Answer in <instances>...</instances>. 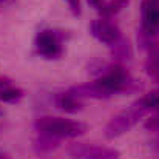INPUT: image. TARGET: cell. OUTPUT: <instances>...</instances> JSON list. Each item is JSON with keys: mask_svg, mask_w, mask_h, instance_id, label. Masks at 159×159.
<instances>
[{"mask_svg": "<svg viewBox=\"0 0 159 159\" xmlns=\"http://www.w3.org/2000/svg\"><path fill=\"white\" fill-rule=\"evenodd\" d=\"M34 127L39 133H47L59 139H63V138L73 139V138L82 136L87 131L85 124L79 120H71L65 117H53V116H43V117L36 119Z\"/></svg>", "mask_w": 159, "mask_h": 159, "instance_id": "obj_1", "label": "cell"}, {"mask_svg": "<svg viewBox=\"0 0 159 159\" xmlns=\"http://www.w3.org/2000/svg\"><path fill=\"white\" fill-rule=\"evenodd\" d=\"M148 111L142 105H139L138 102L131 104L127 110L117 113L116 116H113L108 124L104 128V134L107 139H116L125 133H128Z\"/></svg>", "mask_w": 159, "mask_h": 159, "instance_id": "obj_2", "label": "cell"}, {"mask_svg": "<svg viewBox=\"0 0 159 159\" xmlns=\"http://www.w3.org/2000/svg\"><path fill=\"white\" fill-rule=\"evenodd\" d=\"M63 33L53 28H43L36 34L34 48L36 53L47 60L59 59L63 54Z\"/></svg>", "mask_w": 159, "mask_h": 159, "instance_id": "obj_3", "label": "cell"}, {"mask_svg": "<svg viewBox=\"0 0 159 159\" xmlns=\"http://www.w3.org/2000/svg\"><path fill=\"white\" fill-rule=\"evenodd\" d=\"M90 33L94 39H98L101 43H105L108 47H111L122 37L119 26L107 17H99L93 20L90 25Z\"/></svg>", "mask_w": 159, "mask_h": 159, "instance_id": "obj_4", "label": "cell"}, {"mask_svg": "<svg viewBox=\"0 0 159 159\" xmlns=\"http://www.w3.org/2000/svg\"><path fill=\"white\" fill-rule=\"evenodd\" d=\"M70 155L74 159H119L120 153L110 147L74 144L70 147Z\"/></svg>", "mask_w": 159, "mask_h": 159, "instance_id": "obj_5", "label": "cell"}, {"mask_svg": "<svg viewBox=\"0 0 159 159\" xmlns=\"http://www.w3.org/2000/svg\"><path fill=\"white\" fill-rule=\"evenodd\" d=\"M141 31L150 37L159 34V0L142 2V23Z\"/></svg>", "mask_w": 159, "mask_h": 159, "instance_id": "obj_6", "label": "cell"}, {"mask_svg": "<svg viewBox=\"0 0 159 159\" xmlns=\"http://www.w3.org/2000/svg\"><path fill=\"white\" fill-rule=\"evenodd\" d=\"M70 91H71L74 96L80 98V99H82V98H91V99H110V98H111V94L107 91L98 80L71 87Z\"/></svg>", "mask_w": 159, "mask_h": 159, "instance_id": "obj_7", "label": "cell"}, {"mask_svg": "<svg viewBox=\"0 0 159 159\" xmlns=\"http://www.w3.org/2000/svg\"><path fill=\"white\" fill-rule=\"evenodd\" d=\"M53 102L59 110L65 111V113H77L82 110L84 104L80 102V98L74 96L70 90L68 91H62V93H54L53 94Z\"/></svg>", "mask_w": 159, "mask_h": 159, "instance_id": "obj_8", "label": "cell"}, {"mask_svg": "<svg viewBox=\"0 0 159 159\" xmlns=\"http://www.w3.org/2000/svg\"><path fill=\"white\" fill-rule=\"evenodd\" d=\"M59 145H60V139L54 138L51 134H47V133H39V136L33 142V148H34L36 155H39V156L51 153Z\"/></svg>", "mask_w": 159, "mask_h": 159, "instance_id": "obj_9", "label": "cell"}, {"mask_svg": "<svg viewBox=\"0 0 159 159\" xmlns=\"http://www.w3.org/2000/svg\"><path fill=\"white\" fill-rule=\"evenodd\" d=\"M110 53L111 57L117 62V63H122V62H128L131 60L133 57V51H131V45L127 39L120 37L116 43H113L110 47Z\"/></svg>", "mask_w": 159, "mask_h": 159, "instance_id": "obj_10", "label": "cell"}, {"mask_svg": "<svg viewBox=\"0 0 159 159\" xmlns=\"http://www.w3.org/2000/svg\"><path fill=\"white\" fill-rule=\"evenodd\" d=\"M145 73H147V76L155 84H159V45L158 43L148 51V57L145 60Z\"/></svg>", "mask_w": 159, "mask_h": 159, "instance_id": "obj_11", "label": "cell"}, {"mask_svg": "<svg viewBox=\"0 0 159 159\" xmlns=\"http://www.w3.org/2000/svg\"><path fill=\"white\" fill-rule=\"evenodd\" d=\"M22 98H23V90H20L17 87L8 85V87H5V88L0 90V101L2 102L14 104V102H19Z\"/></svg>", "mask_w": 159, "mask_h": 159, "instance_id": "obj_12", "label": "cell"}, {"mask_svg": "<svg viewBox=\"0 0 159 159\" xmlns=\"http://www.w3.org/2000/svg\"><path fill=\"white\" fill-rule=\"evenodd\" d=\"M130 0H107L105 3V9L102 12L101 17H107V19H111L113 16L119 14L122 9H125L128 6Z\"/></svg>", "mask_w": 159, "mask_h": 159, "instance_id": "obj_13", "label": "cell"}, {"mask_svg": "<svg viewBox=\"0 0 159 159\" xmlns=\"http://www.w3.org/2000/svg\"><path fill=\"white\" fill-rule=\"evenodd\" d=\"M70 11L74 14V16H80L82 12V8H80V0H65Z\"/></svg>", "mask_w": 159, "mask_h": 159, "instance_id": "obj_14", "label": "cell"}, {"mask_svg": "<svg viewBox=\"0 0 159 159\" xmlns=\"http://www.w3.org/2000/svg\"><path fill=\"white\" fill-rule=\"evenodd\" d=\"M88 3H90L91 8H94V11L99 12V16H102V12H104V9H105L107 0H88Z\"/></svg>", "mask_w": 159, "mask_h": 159, "instance_id": "obj_15", "label": "cell"}, {"mask_svg": "<svg viewBox=\"0 0 159 159\" xmlns=\"http://www.w3.org/2000/svg\"><path fill=\"white\" fill-rule=\"evenodd\" d=\"M150 147H152L155 152H158L159 153V133L152 139V141H150Z\"/></svg>", "mask_w": 159, "mask_h": 159, "instance_id": "obj_16", "label": "cell"}, {"mask_svg": "<svg viewBox=\"0 0 159 159\" xmlns=\"http://www.w3.org/2000/svg\"><path fill=\"white\" fill-rule=\"evenodd\" d=\"M0 159H5V156H0Z\"/></svg>", "mask_w": 159, "mask_h": 159, "instance_id": "obj_17", "label": "cell"}, {"mask_svg": "<svg viewBox=\"0 0 159 159\" xmlns=\"http://www.w3.org/2000/svg\"><path fill=\"white\" fill-rule=\"evenodd\" d=\"M0 2H3V0H0Z\"/></svg>", "mask_w": 159, "mask_h": 159, "instance_id": "obj_18", "label": "cell"}]
</instances>
